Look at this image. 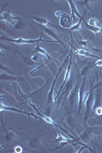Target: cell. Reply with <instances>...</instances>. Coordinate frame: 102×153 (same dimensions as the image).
Listing matches in <instances>:
<instances>
[{"label":"cell","mask_w":102,"mask_h":153,"mask_svg":"<svg viewBox=\"0 0 102 153\" xmlns=\"http://www.w3.org/2000/svg\"><path fill=\"white\" fill-rule=\"evenodd\" d=\"M73 48H71V53H69V54L68 55L67 57L66 58V59L64 60V62L63 63V65L61 66L60 68H59L58 72L57 73V75L56 76L55 78L54 79L53 84H52V87L51 88L50 91L48 92V98H47V104H46V114L47 116L50 117V113L51 110H52V106H53V104H54V97H53V93H54V88L55 86L56 82L57 81V79L58 78L60 74L61 71H63V69L64 66H65L67 61H68V59L69 58V56H71V55L73 54Z\"/></svg>","instance_id":"obj_1"},{"label":"cell","mask_w":102,"mask_h":153,"mask_svg":"<svg viewBox=\"0 0 102 153\" xmlns=\"http://www.w3.org/2000/svg\"><path fill=\"white\" fill-rule=\"evenodd\" d=\"M40 31H41V35L40 38L38 39H25L24 38H17L16 39H11L10 38H9L8 37L6 36V35L3 34V36L1 37V39L2 40L7 41V42H14L15 44H17L18 45H24V44H33L35 43H37L38 42H57L58 43V42L56 40H44L42 38V32L41 28H39Z\"/></svg>","instance_id":"obj_2"},{"label":"cell","mask_w":102,"mask_h":153,"mask_svg":"<svg viewBox=\"0 0 102 153\" xmlns=\"http://www.w3.org/2000/svg\"><path fill=\"white\" fill-rule=\"evenodd\" d=\"M19 93L21 94L22 96V97H24L25 99L26 100V101L28 102V103L32 107V108L35 110V111L36 112V113H37V114L39 115V117H42L43 119H44V120H45V122H47L48 123L52 124V125H53L55 126H56V127L59 128L61 129V130H63V131L66 133V134H67V135L69 136V138H71L73 139H76V138L74 137V136H73L71 134H70V133H69L67 131L65 130V129H63V127H61V126H60L58 125H57V124L55 122H54V120H52V118H50V117H48V116L47 117V116H45V115H44L42 114V113H40V112L38 111V110L37 109L36 107V106L34 105H33L32 103H31V102H30L27 99H26V97H25L24 96V94H22V93L21 91H20L19 86Z\"/></svg>","instance_id":"obj_3"},{"label":"cell","mask_w":102,"mask_h":153,"mask_svg":"<svg viewBox=\"0 0 102 153\" xmlns=\"http://www.w3.org/2000/svg\"><path fill=\"white\" fill-rule=\"evenodd\" d=\"M36 24L38 26V27L41 28L42 30H43L44 32L45 33H47L48 35H49L51 37L53 38H54L55 40H56L57 42H58V43L61 44V45H63V47L64 48V49H66V51H68V50L66 49V46L64 45V43L63 42V41L61 40V39H63V40H66V42H68V44H69V45L71 46V45L70 44L69 42H68L67 40H66L64 38H63L62 37L60 36V35L56 32L54 30L52 27H48L42 25H40L38 23H37L36 22H35Z\"/></svg>","instance_id":"obj_4"},{"label":"cell","mask_w":102,"mask_h":153,"mask_svg":"<svg viewBox=\"0 0 102 153\" xmlns=\"http://www.w3.org/2000/svg\"><path fill=\"white\" fill-rule=\"evenodd\" d=\"M95 97V96L93 91L89 93H87L85 95V99H86V110H85V117H84V120L85 122L90 117L92 112L93 111Z\"/></svg>","instance_id":"obj_5"},{"label":"cell","mask_w":102,"mask_h":153,"mask_svg":"<svg viewBox=\"0 0 102 153\" xmlns=\"http://www.w3.org/2000/svg\"><path fill=\"white\" fill-rule=\"evenodd\" d=\"M79 80L78 81L73 88L72 91L68 96V99L71 103V106H76L77 103H79Z\"/></svg>","instance_id":"obj_6"},{"label":"cell","mask_w":102,"mask_h":153,"mask_svg":"<svg viewBox=\"0 0 102 153\" xmlns=\"http://www.w3.org/2000/svg\"><path fill=\"white\" fill-rule=\"evenodd\" d=\"M3 110L4 111H11L17 112L19 113H22V114H26L28 117L29 120H30V117L32 116L35 118V122H36L37 119L38 118L40 120H42V118L40 117L37 116V115H35L33 113H29L28 112L25 111H23L21 109H18L17 108H14V107H11L9 106H6L5 105L3 104L2 102H1V111L2 112Z\"/></svg>","instance_id":"obj_7"},{"label":"cell","mask_w":102,"mask_h":153,"mask_svg":"<svg viewBox=\"0 0 102 153\" xmlns=\"http://www.w3.org/2000/svg\"><path fill=\"white\" fill-rule=\"evenodd\" d=\"M86 76H84L83 82L79 89V98L78 106V113H80L83 108V104L85 103V83H86Z\"/></svg>","instance_id":"obj_8"},{"label":"cell","mask_w":102,"mask_h":153,"mask_svg":"<svg viewBox=\"0 0 102 153\" xmlns=\"http://www.w3.org/2000/svg\"><path fill=\"white\" fill-rule=\"evenodd\" d=\"M21 11L19 12H13V11H10V10L7 11H2L1 14V20H4L7 22L8 23H10L11 24L14 26L16 25V21L21 19V18H18V17H14L12 16V13H19Z\"/></svg>","instance_id":"obj_9"},{"label":"cell","mask_w":102,"mask_h":153,"mask_svg":"<svg viewBox=\"0 0 102 153\" xmlns=\"http://www.w3.org/2000/svg\"><path fill=\"white\" fill-rule=\"evenodd\" d=\"M73 54L71 55L70 56V59H69V62L68 65V68H67V70H66V75H65V78H64V81L63 82L62 85L61 86L60 88L59 89V91L58 92L57 96L56 97L54 100V103H56V100H57V98L58 97L60 93L61 89L64 87V85H66V82H68V80H69V78L71 76V66H72V57H73Z\"/></svg>","instance_id":"obj_10"},{"label":"cell","mask_w":102,"mask_h":153,"mask_svg":"<svg viewBox=\"0 0 102 153\" xmlns=\"http://www.w3.org/2000/svg\"><path fill=\"white\" fill-rule=\"evenodd\" d=\"M60 24L61 26L64 28H71L73 25V21L71 17H69L68 14H63L60 19Z\"/></svg>","instance_id":"obj_11"},{"label":"cell","mask_w":102,"mask_h":153,"mask_svg":"<svg viewBox=\"0 0 102 153\" xmlns=\"http://www.w3.org/2000/svg\"><path fill=\"white\" fill-rule=\"evenodd\" d=\"M56 129L57 130V132H58V136L57 138H54V141H45V142H48V143H68L69 144H72L73 142L74 141V140H71L70 139H68L67 138L63 136L62 135L60 134V133L59 132V130L58 129V128L56 126H55Z\"/></svg>","instance_id":"obj_12"},{"label":"cell","mask_w":102,"mask_h":153,"mask_svg":"<svg viewBox=\"0 0 102 153\" xmlns=\"http://www.w3.org/2000/svg\"><path fill=\"white\" fill-rule=\"evenodd\" d=\"M32 18L34 21L36 22L37 23H39L40 25H42L48 27H54L56 28L58 30H59L60 28L58 25H53L51 24L48 22V21H47V19L45 18H39V17H35V16H32Z\"/></svg>","instance_id":"obj_13"},{"label":"cell","mask_w":102,"mask_h":153,"mask_svg":"<svg viewBox=\"0 0 102 153\" xmlns=\"http://www.w3.org/2000/svg\"><path fill=\"white\" fill-rule=\"evenodd\" d=\"M102 92L100 88H98L97 89V93L95 97V101H94V108H93V111H95V110L98 107H101L102 103Z\"/></svg>","instance_id":"obj_14"},{"label":"cell","mask_w":102,"mask_h":153,"mask_svg":"<svg viewBox=\"0 0 102 153\" xmlns=\"http://www.w3.org/2000/svg\"><path fill=\"white\" fill-rule=\"evenodd\" d=\"M39 42H38L37 43L36 46V47L35 48L34 50L33 51V52L34 53H36H36H40V54H42V55H45V56L47 57V58H48V60H54V61H55L56 62L58 63L59 65H60V63H59L58 61H57V60H56L55 59H53V58L51 57L45 49H42V48L40 47Z\"/></svg>","instance_id":"obj_15"},{"label":"cell","mask_w":102,"mask_h":153,"mask_svg":"<svg viewBox=\"0 0 102 153\" xmlns=\"http://www.w3.org/2000/svg\"><path fill=\"white\" fill-rule=\"evenodd\" d=\"M73 48H74L76 51V52H73V54H78V55H81V56H86V57H88L95 58H97V59H102V58L99 57V56L94 55L93 54H91V53L85 51L84 49H77L76 48H74L73 46Z\"/></svg>","instance_id":"obj_16"},{"label":"cell","mask_w":102,"mask_h":153,"mask_svg":"<svg viewBox=\"0 0 102 153\" xmlns=\"http://www.w3.org/2000/svg\"><path fill=\"white\" fill-rule=\"evenodd\" d=\"M77 139H80L85 144H87L91 141V136H90V131L89 130H85L84 132L79 136Z\"/></svg>","instance_id":"obj_17"},{"label":"cell","mask_w":102,"mask_h":153,"mask_svg":"<svg viewBox=\"0 0 102 153\" xmlns=\"http://www.w3.org/2000/svg\"><path fill=\"white\" fill-rule=\"evenodd\" d=\"M17 138L16 134L12 132L8 133V134L5 137V140L9 142H12L16 140Z\"/></svg>","instance_id":"obj_18"},{"label":"cell","mask_w":102,"mask_h":153,"mask_svg":"<svg viewBox=\"0 0 102 153\" xmlns=\"http://www.w3.org/2000/svg\"><path fill=\"white\" fill-rule=\"evenodd\" d=\"M18 79V78L15 76H11L6 74H1V80L6 81H14L15 80Z\"/></svg>","instance_id":"obj_19"},{"label":"cell","mask_w":102,"mask_h":153,"mask_svg":"<svg viewBox=\"0 0 102 153\" xmlns=\"http://www.w3.org/2000/svg\"><path fill=\"white\" fill-rule=\"evenodd\" d=\"M93 65H87L86 66H85V67L82 69L81 71V74L82 76H87V74L88 73L89 71L92 68V66Z\"/></svg>","instance_id":"obj_20"},{"label":"cell","mask_w":102,"mask_h":153,"mask_svg":"<svg viewBox=\"0 0 102 153\" xmlns=\"http://www.w3.org/2000/svg\"><path fill=\"white\" fill-rule=\"evenodd\" d=\"M37 145V139L36 138H32L28 142V146L31 149H36Z\"/></svg>","instance_id":"obj_21"},{"label":"cell","mask_w":102,"mask_h":153,"mask_svg":"<svg viewBox=\"0 0 102 153\" xmlns=\"http://www.w3.org/2000/svg\"><path fill=\"white\" fill-rule=\"evenodd\" d=\"M88 24L91 26L98 27L99 23L97 19L93 18H92L91 19H89V21H88Z\"/></svg>","instance_id":"obj_22"},{"label":"cell","mask_w":102,"mask_h":153,"mask_svg":"<svg viewBox=\"0 0 102 153\" xmlns=\"http://www.w3.org/2000/svg\"><path fill=\"white\" fill-rule=\"evenodd\" d=\"M67 122L68 124L71 127H72L73 128H74V127H76V124L74 122V120L71 117H68V120H67Z\"/></svg>","instance_id":"obj_23"},{"label":"cell","mask_w":102,"mask_h":153,"mask_svg":"<svg viewBox=\"0 0 102 153\" xmlns=\"http://www.w3.org/2000/svg\"><path fill=\"white\" fill-rule=\"evenodd\" d=\"M23 149L20 146H16L14 149V153H21L23 152Z\"/></svg>","instance_id":"obj_24"},{"label":"cell","mask_w":102,"mask_h":153,"mask_svg":"<svg viewBox=\"0 0 102 153\" xmlns=\"http://www.w3.org/2000/svg\"><path fill=\"white\" fill-rule=\"evenodd\" d=\"M102 86V81H101V82H100V83H99V81H98V83L95 85V86H94V87H92L91 89H90V91H89L88 92V93L89 92H90L91 91H94L95 89L98 88H99V87H100L101 86Z\"/></svg>","instance_id":"obj_25"},{"label":"cell","mask_w":102,"mask_h":153,"mask_svg":"<svg viewBox=\"0 0 102 153\" xmlns=\"http://www.w3.org/2000/svg\"><path fill=\"white\" fill-rule=\"evenodd\" d=\"M95 113L98 115H101L102 114V107H99L95 110Z\"/></svg>","instance_id":"obj_26"},{"label":"cell","mask_w":102,"mask_h":153,"mask_svg":"<svg viewBox=\"0 0 102 153\" xmlns=\"http://www.w3.org/2000/svg\"><path fill=\"white\" fill-rule=\"evenodd\" d=\"M79 44L80 45H82L84 47H86L87 45H88L87 40H81L79 42Z\"/></svg>","instance_id":"obj_27"},{"label":"cell","mask_w":102,"mask_h":153,"mask_svg":"<svg viewBox=\"0 0 102 153\" xmlns=\"http://www.w3.org/2000/svg\"><path fill=\"white\" fill-rule=\"evenodd\" d=\"M84 4H85V5H86V7H88V8L90 9V10L92 11V13H93V14H94V15H95V13H94V11H92V9H91V8H90V6L89 5V4H90L88 3L89 2V1H84Z\"/></svg>","instance_id":"obj_28"},{"label":"cell","mask_w":102,"mask_h":153,"mask_svg":"<svg viewBox=\"0 0 102 153\" xmlns=\"http://www.w3.org/2000/svg\"><path fill=\"white\" fill-rule=\"evenodd\" d=\"M55 15L56 16H58V17H59V16H61V12L60 11H58L57 12L55 13Z\"/></svg>","instance_id":"obj_29"},{"label":"cell","mask_w":102,"mask_h":153,"mask_svg":"<svg viewBox=\"0 0 102 153\" xmlns=\"http://www.w3.org/2000/svg\"><path fill=\"white\" fill-rule=\"evenodd\" d=\"M101 5H102V4H101Z\"/></svg>","instance_id":"obj_30"},{"label":"cell","mask_w":102,"mask_h":153,"mask_svg":"<svg viewBox=\"0 0 102 153\" xmlns=\"http://www.w3.org/2000/svg\"><path fill=\"white\" fill-rule=\"evenodd\" d=\"M101 38H102V37H101Z\"/></svg>","instance_id":"obj_31"}]
</instances>
